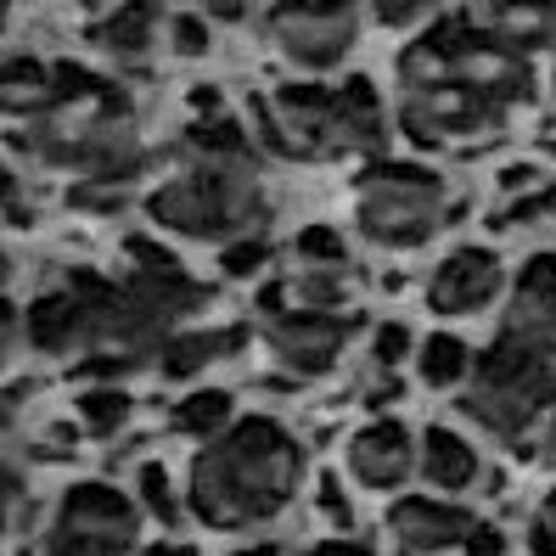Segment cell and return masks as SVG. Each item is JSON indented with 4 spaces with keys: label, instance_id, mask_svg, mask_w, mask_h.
Returning <instances> with one entry per match:
<instances>
[{
    "label": "cell",
    "instance_id": "cell-26",
    "mask_svg": "<svg viewBox=\"0 0 556 556\" xmlns=\"http://www.w3.org/2000/svg\"><path fill=\"white\" fill-rule=\"evenodd\" d=\"M299 265L304 270H349V248L332 225H304L299 231Z\"/></svg>",
    "mask_w": 556,
    "mask_h": 556
},
{
    "label": "cell",
    "instance_id": "cell-18",
    "mask_svg": "<svg viewBox=\"0 0 556 556\" xmlns=\"http://www.w3.org/2000/svg\"><path fill=\"white\" fill-rule=\"evenodd\" d=\"M338 141H343V152H377L388 141L382 102L366 79H349L338 90Z\"/></svg>",
    "mask_w": 556,
    "mask_h": 556
},
{
    "label": "cell",
    "instance_id": "cell-22",
    "mask_svg": "<svg viewBox=\"0 0 556 556\" xmlns=\"http://www.w3.org/2000/svg\"><path fill=\"white\" fill-rule=\"evenodd\" d=\"M472 349L455 338V332H433L428 343L416 349V377L428 382V388H455V382H467L472 377Z\"/></svg>",
    "mask_w": 556,
    "mask_h": 556
},
{
    "label": "cell",
    "instance_id": "cell-25",
    "mask_svg": "<svg viewBox=\"0 0 556 556\" xmlns=\"http://www.w3.org/2000/svg\"><path fill=\"white\" fill-rule=\"evenodd\" d=\"M136 506H147V511L163 522V529H175V522H180V501H175L169 467H157V462L136 467Z\"/></svg>",
    "mask_w": 556,
    "mask_h": 556
},
{
    "label": "cell",
    "instance_id": "cell-39",
    "mask_svg": "<svg viewBox=\"0 0 556 556\" xmlns=\"http://www.w3.org/2000/svg\"><path fill=\"white\" fill-rule=\"evenodd\" d=\"M141 556H198L191 545H152V551H141Z\"/></svg>",
    "mask_w": 556,
    "mask_h": 556
},
{
    "label": "cell",
    "instance_id": "cell-5",
    "mask_svg": "<svg viewBox=\"0 0 556 556\" xmlns=\"http://www.w3.org/2000/svg\"><path fill=\"white\" fill-rule=\"evenodd\" d=\"M462 410L495 439H522L545 410H556V366L551 354L517 349L506 338L489 343V354L472 366V382L462 394Z\"/></svg>",
    "mask_w": 556,
    "mask_h": 556
},
{
    "label": "cell",
    "instance_id": "cell-4",
    "mask_svg": "<svg viewBox=\"0 0 556 556\" xmlns=\"http://www.w3.org/2000/svg\"><path fill=\"white\" fill-rule=\"evenodd\" d=\"M450 208V186L421 169V163H371L354 180V225L371 248L388 253H410L421 242H433V231L444 225Z\"/></svg>",
    "mask_w": 556,
    "mask_h": 556
},
{
    "label": "cell",
    "instance_id": "cell-21",
    "mask_svg": "<svg viewBox=\"0 0 556 556\" xmlns=\"http://www.w3.org/2000/svg\"><path fill=\"white\" fill-rule=\"evenodd\" d=\"M169 421H175V433H186V439H225L237 428L231 421V394H225V388H198V394H186Z\"/></svg>",
    "mask_w": 556,
    "mask_h": 556
},
{
    "label": "cell",
    "instance_id": "cell-8",
    "mask_svg": "<svg viewBox=\"0 0 556 556\" xmlns=\"http://www.w3.org/2000/svg\"><path fill=\"white\" fill-rule=\"evenodd\" d=\"M253 118H258V141L281 157H326L343 152L338 141V90L320 85H281L270 96H253Z\"/></svg>",
    "mask_w": 556,
    "mask_h": 556
},
{
    "label": "cell",
    "instance_id": "cell-36",
    "mask_svg": "<svg viewBox=\"0 0 556 556\" xmlns=\"http://www.w3.org/2000/svg\"><path fill=\"white\" fill-rule=\"evenodd\" d=\"M208 23H242V7H237V0H214V7H208Z\"/></svg>",
    "mask_w": 556,
    "mask_h": 556
},
{
    "label": "cell",
    "instance_id": "cell-32",
    "mask_svg": "<svg viewBox=\"0 0 556 556\" xmlns=\"http://www.w3.org/2000/svg\"><path fill=\"white\" fill-rule=\"evenodd\" d=\"M315 501H320V511L332 517L338 529H349V522H354V511H349V501L338 495V483H332V478H320V495H315Z\"/></svg>",
    "mask_w": 556,
    "mask_h": 556
},
{
    "label": "cell",
    "instance_id": "cell-16",
    "mask_svg": "<svg viewBox=\"0 0 556 556\" xmlns=\"http://www.w3.org/2000/svg\"><path fill=\"white\" fill-rule=\"evenodd\" d=\"M421 478H428L439 495H462V489L478 483V450L450 428H428L421 433Z\"/></svg>",
    "mask_w": 556,
    "mask_h": 556
},
{
    "label": "cell",
    "instance_id": "cell-2",
    "mask_svg": "<svg viewBox=\"0 0 556 556\" xmlns=\"http://www.w3.org/2000/svg\"><path fill=\"white\" fill-rule=\"evenodd\" d=\"M304 478V450L281 421L270 416H242L225 439H214L198 462H191V483H186V506L203 529H258L276 511H287V501L299 495Z\"/></svg>",
    "mask_w": 556,
    "mask_h": 556
},
{
    "label": "cell",
    "instance_id": "cell-31",
    "mask_svg": "<svg viewBox=\"0 0 556 556\" xmlns=\"http://www.w3.org/2000/svg\"><path fill=\"white\" fill-rule=\"evenodd\" d=\"M462 556H506V534L495 529V522H472V534H467Z\"/></svg>",
    "mask_w": 556,
    "mask_h": 556
},
{
    "label": "cell",
    "instance_id": "cell-19",
    "mask_svg": "<svg viewBox=\"0 0 556 556\" xmlns=\"http://www.w3.org/2000/svg\"><path fill=\"white\" fill-rule=\"evenodd\" d=\"M152 28H157L152 7H118V12L90 23V40L102 46L108 56H118V62H141L152 51Z\"/></svg>",
    "mask_w": 556,
    "mask_h": 556
},
{
    "label": "cell",
    "instance_id": "cell-15",
    "mask_svg": "<svg viewBox=\"0 0 556 556\" xmlns=\"http://www.w3.org/2000/svg\"><path fill=\"white\" fill-rule=\"evenodd\" d=\"M28 343L40 354H79L85 349V309H79L74 287L35 299V309H28Z\"/></svg>",
    "mask_w": 556,
    "mask_h": 556
},
{
    "label": "cell",
    "instance_id": "cell-42",
    "mask_svg": "<svg viewBox=\"0 0 556 556\" xmlns=\"http://www.w3.org/2000/svg\"><path fill=\"white\" fill-rule=\"evenodd\" d=\"M46 556H68V551H46Z\"/></svg>",
    "mask_w": 556,
    "mask_h": 556
},
{
    "label": "cell",
    "instance_id": "cell-34",
    "mask_svg": "<svg viewBox=\"0 0 556 556\" xmlns=\"http://www.w3.org/2000/svg\"><path fill=\"white\" fill-rule=\"evenodd\" d=\"M534 186V169H529V163H517V169H501V191H506V198H517V191H529Z\"/></svg>",
    "mask_w": 556,
    "mask_h": 556
},
{
    "label": "cell",
    "instance_id": "cell-7",
    "mask_svg": "<svg viewBox=\"0 0 556 556\" xmlns=\"http://www.w3.org/2000/svg\"><path fill=\"white\" fill-rule=\"evenodd\" d=\"M439 35H444L450 74L462 85H472L483 102H495L501 113H511L517 102H529V90H534L529 56H522L517 46H506L495 28H483L472 17H444Z\"/></svg>",
    "mask_w": 556,
    "mask_h": 556
},
{
    "label": "cell",
    "instance_id": "cell-33",
    "mask_svg": "<svg viewBox=\"0 0 556 556\" xmlns=\"http://www.w3.org/2000/svg\"><path fill=\"white\" fill-rule=\"evenodd\" d=\"M529 556H556V529L551 522H529Z\"/></svg>",
    "mask_w": 556,
    "mask_h": 556
},
{
    "label": "cell",
    "instance_id": "cell-30",
    "mask_svg": "<svg viewBox=\"0 0 556 556\" xmlns=\"http://www.w3.org/2000/svg\"><path fill=\"white\" fill-rule=\"evenodd\" d=\"M405 354H410V332H405V326H400V320L377 326V338H371V359H377V366H382V371H394Z\"/></svg>",
    "mask_w": 556,
    "mask_h": 556
},
{
    "label": "cell",
    "instance_id": "cell-17",
    "mask_svg": "<svg viewBox=\"0 0 556 556\" xmlns=\"http://www.w3.org/2000/svg\"><path fill=\"white\" fill-rule=\"evenodd\" d=\"M56 102V68H46L40 56H7L0 62V108L12 118L35 124Z\"/></svg>",
    "mask_w": 556,
    "mask_h": 556
},
{
    "label": "cell",
    "instance_id": "cell-43",
    "mask_svg": "<svg viewBox=\"0 0 556 556\" xmlns=\"http://www.w3.org/2000/svg\"><path fill=\"white\" fill-rule=\"evenodd\" d=\"M551 85H556V68H551Z\"/></svg>",
    "mask_w": 556,
    "mask_h": 556
},
{
    "label": "cell",
    "instance_id": "cell-6",
    "mask_svg": "<svg viewBox=\"0 0 556 556\" xmlns=\"http://www.w3.org/2000/svg\"><path fill=\"white\" fill-rule=\"evenodd\" d=\"M141 534V506L118 495L113 483H74L62 495L46 551H68V556H129Z\"/></svg>",
    "mask_w": 556,
    "mask_h": 556
},
{
    "label": "cell",
    "instance_id": "cell-29",
    "mask_svg": "<svg viewBox=\"0 0 556 556\" xmlns=\"http://www.w3.org/2000/svg\"><path fill=\"white\" fill-rule=\"evenodd\" d=\"M169 46H175L180 56H203V51H208V17L175 12V17H169Z\"/></svg>",
    "mask_w": 556,
    "mask_h": 556
},
{
    "label": "cell",
    "instance_id": "cell-41",
    "mask_svg": "<svg viewBox=\"0 0 556 556\" xmlns=\"http://www.w3.org/2000/svg\"><path fill=\"white\" fill-rule=\"evenodd\" d=\"M545 522H551V529H556V489H551V495H545Z\"/></svg>",
    "mask_w": 556,
    "mask_h": 556
},
{
    "label": "cell",
    "instance_id": "cell-40",
    "mask_svg": "<svg viewBox=\"0 0 556 556\" xmlns=\"http://www.w3.org/2000/svg\"><path fill=\"white\" fill-rule=\"evenodd\" d=\"M231 556H281L276 545H242V551H231Z\"/></svg>",
    "mask_w": 556,
    "mask_h": 556
},
{
    "label": "cell",
    "instance_id": "cell-35",
    "mask_svg": "<svg viewBox=\"0 0 556 556\" xmlns=\"http://www.w3.org/2000/svg\"><path fill=\"white\" fill-rule=\"evenodd\" d=\"M304 556H377V551H366V545H354V540H332V545H309Z\"/></svg>",
    "mask_w": 556,
    "mask_h": 556
},
{
    "label": "cell",
    "instance_id": "cell-23",
    "mask_svg": "<svg viewBox=\"0 0 556 556\" xmlns=\"http://www.w3.org/2000/svg\"><path fill=\"white\" fill-rule=\"evenodd\" d=\"M242 338L237 332H175L169 338V349H163V377H198L208 359H225Z\"/></svg>",
    "mask_w": 556,
    "mask_h": 556
},
{
    "label": "cell",
    "instance_id": "cell-9",
    "mask_svg": "<svg viewBox=\"0 0 556 556\" xmlns=\"http://www.w3.org/2000/svg\"><path fill=\"white\" fill-rule=\"evenodd\" d=\"M265 35L276 40V51L304 74H326L349 56L354 35H359V12L338 7V0H287V7H270Z\"/></svg>",
    "mask_w": 556,
    "mask_h": 556
},
{
    "label": "cell",
    "instance_id": "cell-28",
    "mask_svg": "<svg viewBox=\"0 0 556 556\" xmlns=\"http://www.w3.org/2000/svg\"><path fill=\"white\" fill-rule=\"evenodd\" d=\"M270 265V242L265 237H242V242H231V248H219V270L225 276H258V270H265Z\"/></svg>",
    "mask_w": 556,
    "mask_h": 556
},
{
    "label": "cell",
    "instance_id": "cell-27",
    "mask_svg": "<svg viewBox=\"0 0 556 556\" xmlns=\"http://www.w3.org/2000/svg\"><path fill=\"white\" fill-rule=\"evenodd\" d=\"M292 292L304 299V309H320L332 315L343 299H349V276L343 270H299V281H292Z\"/></svg>",
    "mask_w": 556,
    "mask_h": 556
},
{
    "label": "cell",
    "instance_id": "cell-1",
    "mask_svg": "<svg viewBox=\"0 0 556 556\" xmlns=\"http://www.w3.org/2000/svg\"><path fill=\"white\" fill-rule=\"evenodd\" d=\"M265 208V186H258V157L242 136V124L231 113L198 118L180 141V169L163 180L147 214L152 225L175 237H198V242H242V231Z\"/></svg>",
    "mask_w": 556,
    "mask_h": 556
},
{
    "label": "cell",
    "instance_id": "cell-13",
    "mask_svg": "<svg viewBox=\"0 0 556 556\" xmlns=\"http://www.w3.org/2000/svg\"><path fill=\"white\" fill-rule=\"evenodd\" d=\"M343 467H349L354 483H366V489H400L421 467V444L400 428V421H371V428H359L349 439Z\"/></svg>",
    "mask_w": 556,
    "mask_h": 556
},
{
    "label": "cell",
    "instance_id": "cell-14",
    "mask_svg": "<svg viewBox=\"0 0 556 556\" xmlns=\"http://www.w3.org/2000/svg\"><path fill=\"white\" fill-rule=\"evenodd\" d=\"M388 529H394L400 551L410 556H433V551H450V545H467L472 534V517L450 501H428V495H410L388 511Z\"/></svg>",
    "mask_w": 556,
    "mask_h": 556
},
{
    "label": "cell",
    "instance_id": "cell-24",
    "mask_svg": "<svg viewBox=\"0 0 556 556\" xmlns=\"http://www.w3.org/2000/svg\"><path fill=\"white\" fill-rule=\"evenodd\" d=\"M129 394L124 388H85L79 394V433H90V439H113L124 421H129Z\"/></svg>",
    "mask_w": 556,
    "mask_h": 556
},
{
    "label": "cell",
    "instance_id": "cell-3",
    "mask_svg": "<svg viewBox=\"0 0 556 556\" xmlns=\"http://www.w3.org/2000/svg\"><path fill=\"white\" fill-rule=\"evenodd\" d=\"M394 74H400V129H405L416 147L467 141V136H483V129H495L506 118L495 102H483L472 85H462V79L450 74L439 23L400 51Z\"/></svg>",
    "mask_w": 556,
    "mask_h": 556
},
{
    "label": "cell",
    "instance_id": "cell-20",
    "mask_svg": "<svg viewBox=\"0 0 556 556\" xmlns=\"http://www.w3.org/2000/svg\"><path fill=\"white\" fill-rule=\"evenodd\" d=\"M483 28H495L506 46H517L522 56H529L534 46L556 40V7H545V0H534V7H495L483 17Z\"/></svg>",
    "mask_w": 556,
    "mask_h": 556
},
{
    "label": "cell",
    "instance_id": "cell-10",
    "mask_svg": "<svg viewBox=\"0 0 556 556\" xmlns=\"http://www.w3.org/2000/svg\"><path fill=\"white\" fill-rule=\"evenodd\" d=\"M265 343L276 354V366L292 377H320L338 366V354L349 343V320L343 315H320V309H281L265 320Z\"/></svg>",
    "mask_w": 556,
    "mask_h": 556
},
{
    "label": "cell",
    "instance_id": "cell-12",
    "mask_svg": "<svg viewBox=\"0 0 556 556\" xmlns=\"http://www.w3.org/2000/svg\"><path fill=\"white\" fill-rule=\"evenodd\" d=\"M506 270L489 248H455L433 265L428 281V309L433 315H478L483 304H495Z\"/></svg>",
    "mask_w": 556,
    "mask_h": 556
},
{
    "label": "cell",
    "instance_id": "cell-37",
    "mask_svg": "<svg viewBox=\"0 0 556 556\" xmlns=\"http://www.w3.org/2000/svg\"><path fill=\"white\" fill-rule=\"evenodd\" d=\"M540 462L556 467V410H551V428H545V444H540Z\"/></svg>",
    "mask_w": 556,
    "mask_h": 556
},
{
    "label": "cell",
    "instance_id": "cell-11",
    "mask_svg": "<svg viewBox=\"0 0 556 556\" xmlns=\"http://www.w3.org/2000/svg\"><path fill=\"white\" fill-rule=\"evenodd\" d=\"M501 338L517 349H534V354H556V253H534L517 270Z\"/></svg>",
    "mask_w": 556,
    "mask_h": 556
},
{
    "label": "cell",
    "instance_id": "cell-38",
    "mask_svg": "<svg viewBox=\"0 0 556 556\" xmlns=\"http://www.w3.org/2000/svg\"><path fill=\"white\" fill-rule=\"evenodd\" d=\"M377 17H382V23H394V28H400V23H416V7H382Z\"/></svg>",
    "mask_w": 556,
    "mask_h": 556
}]
</instances>
